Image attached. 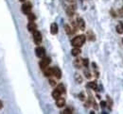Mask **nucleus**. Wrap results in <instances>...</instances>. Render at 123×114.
I'll return each mask as SVG.
<instances>
[{"label":"nucleus","instance_id":"28","mask_svg":"<svg viewBox=\"0 0 123 114\" xmlns=\"http://www.w3.org/2000/svg\"><path fill=\"white\" fill-rule=\"evenodd\" d=\"M80 99H81V100H83V99H84V97H83V94H82V93H81V94H80Z\"/></svg>","mask_w":123,"mask_h":114},{"label":"nucleus","instance_id":"13","mask_svg":"<svg viewBox=\"0 0 123 114\" xmlns=\"http://www.w3.org/2000/svg\"><path fill=\"white\" fill-rule=\"evenodd\" d=\"M61 94H62V93H61V92H60V91L56 89V90L52 92V97H53L55 100H57L58 98H60V97H61Z\"/></svg>","mask_w":123,"mask_h":114},{"label":"nucleus","instance_id":"31","mask_svg":"<svg viewBox=\"0 0 123 114\" xmlns=\"http://www.w3.org/2000/svg\"><path fill=\"white\" fill-rule=\"evenodd\" d=\"M20 1H25V0H20Z\"/></svg>","mask_w":123,"mask_h":114},{"label":"nucleus","instance_id":"2","mask_svg":"<svg viewBox=\"0 0 123 114\" xmlns=\"http://www.w3.org/2000/svg\"><path fill=\"white\" fill-rule=\"evenodd\" d=\"M32 33H33V40H34L35 43L36 44H40L41 42H42V35H41V33L38 30H35Z\"/></svg>","mask_w":123,"mask_h":114},{"label":"nucleus","instance_id":"19","mask_svg":"<svg viewBox=\"0 0 123 114\" xmlns=\"http://www.w3.org/2000/svg\"><path fill=\"white\" fill-rule=\"evenodd\" d=\"M65 29H66V32L67 33V34H71L73 31L71 30V28H70V27L69 26H67V25H66L65 26Z\"/></svg>","mask_w":123,"mask_h":114},{"label":"nucleus","instance_id":"29","mask_svg":"<svg viewBox=\"0 0 123 114\" xmlns=\"http://www.w3.org/2000/svg\"><path fill=\"white\" fill-rule=\"evenodd\" d=\"M2 107H3V103L0 101V108H2Z\"/></svg>","mask_w":123,"mask_h":114},{"label":"nucleus","instance_id":"17","mask_svg":"<svg viewBox=\"0 0 123 114\" xmlns=\"http://www.w3.org/2000/svg\"><path fill=\"white\" fill-rule=\"evenodd\" d=\"M28 17H29V21H31V22H33V21L35 20V18H36V17H35V15H34L33 13H31V12L28 14Z\"/></svg>","mask_w":123,"mask_h":114},{"label":"nucleus","instance_id":"12","mask_svg":"<svg viewBox=\"0 0 123 114\" xmlns=\"http://www.w3.org/2000/svg\"><path fill=\"white\" fill-rule=\"evenodd\" d=\"M80 53H81V50H80L79 47H75V48H73L72 51H71V54H72V56H74V57L79 56Z\"/></svg>","mask_w":123,"mask_h":114},{"label":"nucleus","instance_id":"16","mask_svg":"<svg viewBox=\"0 0 123 114\" xmlns=\"http://www.w3.org/2000/svg\"><path fill=\"white\" fill-rule=\"evenodd\" d=\"M74 10H75V8L74 7H69L68 9H67V13H68V15L69 16H71V15H73L74 14Z\"/></svg>","mask_w":123,"mask_h":114},{"label":"nucleus","instance_id":"8","mask_svg":"<svg viewBox=\"0 0 123 114\" xmlns=\"http://www.w3.org/2000/svg\"><path fill=\"white\" fill-rule=\"evenodd\" d=\"M56 105H57L58 107H63L66 105V100L64 98H61L60 97V98H58L56 100Z\"/></svg>","mask_w":123,"mask_h":114},{"label":"nucleus","instance_id":"18","mask_svg":"<svg viewBox=\"0 0 123 114\" xmlns=\"http://www.w3.org/2000/svg\"><path fill=\"white\" fill-rule=\"evenodd\" d=\"M87 34H88V36H89V40H91V41H95V35L92 33L91 30H89V31L87 32Z\"/></svg>","mask_w":123,"mask_h":114},{"label":"nucleus","instance_id":"3","mask_svg":"<svg viewBox=\"0 0 123 114\" xmlns=\"http://www.w3.org/2000/svg\"><path fill=\"white\" fill-rule=\"evenodd\" d=\"M50 63V59L49 58H43V60L40 61V67L42 70H44L45 68H46L48 66V64Z\"/></svg>","mask_w":123,"mask_h":114},{"label":"nucleus","instance_id":"5","mask_svg":"<svg viewBox=\"0 0 123 114\" xmlns=\"http://www.w3.org/2000/svg\"><path fill=\"white\" fill-rule=\"evenodd\" d=\"M22 11L25 13V14H29V13H30V11H31V7H30V4H24L23 6H22Z\"/></svg>","mask_w":123,"mask_h":114},{"label":"nucleus","instance_id":"23","mask_svg":"<svg viewBox=\"0 0 123 114\" xmlns=\"http://www.w3.org/2000/svg\"><path fill=\"white\" fill-rule=\"evenodd\" d=\"M116 31H117L118 33H123V30H122L121 26H120V27H119V26H117V27H116Z\"/></svg>","mask_w":123,"mask_h":114},{"label":"nucleus","instance_id":"24","mask_svg":"<svg viewBox=\"0 0 123 114\" xmlns=\"http://www.w3.org/2000/svg\"><path fill=\"white\" fill-rule=\"evenodd\" d=\"M84 74H85V76H86L87 78H90V77H91V74H90V72H88L87 70L84 71Z\"/></svg>","mask_w":123,"mask_h":114},{"label":"nucleus","instance_id":"10","mask_svg":"<svg viewBox=\"0 0 123 114\" xmlns=\"http://www.w3.org/2000/svg\"><path fill=\"white\" fill-rule=\"evenodd\" d=\"M36 28H37V27H36V25L33 23V22H29V25H28V29H29V31H30V32H33V31H35L36 30Z\"/></svg>","mask_w":123,"mask_h":114},{"label":"nucleus","instance_id":"26","mask_svg":"<svg viewBox=\"0 0 123 114\" xmlns=\"http://www.w3.org/2000/svg\"><path fill=\"white\" fill-rule=\"evenodd\" d=\"M100 106L103 108V107H105L106 106V102H104V101H101L100 102Z\"/></svg>","mask_w":123,"mask_h":114},{"label":"nucleus","instance_id":"9","mask_svg":"<svg viewBox=\"0 0 123 114\" xmlns=\"http://www.w3.org/2000/svg\"><path fill=\"white\" fill-rule=\"evenodd\" d=\"M77 23H78V27H80V29H82V30H84V29H85V23H84L83 19L79 18Z\"/></svg>","mask_w":123,"mask_h":114},{"label":"nucleus","instance_id":"1","mask_svg":"<svg viewBox=\"0 0 123 114\" xmlns=\"http://www.w3.org/2000/svg\"><path fill=\"white\" fill-rule=\"evenodd\" d=\"M85 39H86V38H85L84 35H79V36L75 37V38L72 40L71 43H72V45H73L74 47H81V46L84 43Z\"/></svg>","mask_w":123,"mask_h":114},{"label":"nucleus","instance_id":"30","mask_svg":"<svg viewBox=\"0 0 123 114\" xmlns=\"http://www.w3.org/2000/svg\"><path fill=\"white\" fill-rule=\"evenodd\" d=\"M120 26H121V27H122V30H123V24L121 23V24H120Z\"/></svg>","mask_w":123,"mask_h":114},{"label":"nucleus","instance_id":"6","mask_svg":"<svg viewBox=\"0 0 123 114\" xmlns=\"http://www.w3.org/2000/svg\"><path fill=\"white\" fill-rule=\"evenodd\" d=\"M50 32L53 35L58 33V25L56 23H52L51 24V26H50Z\"/></svg>","mask_w":123,"mask_h":114},{"label":"nucleus","instance_id":"14","mask_svg":"<svg viewBox=\"0 0 123 114\" xmlns=\"http://www.w3.org/2000/svg\"><path fill=\"white\" fill-rule=\"evenodd\" d=\"M57 90L61 92V93H65L66 92V89H65V86L63 84H60L58 87H57Z\"/></svg>","mask_w":123,"mask_h":114},{"label":"nucleus","instance_id":"4","mask_svg":"<svg viewBox=\"0 0 123 114\" xmlns=\"http://www.w3.org/2000/svg\"><path fill=\"white\" fill-rule=\"evenodd\" d=\"M35 53H36V56L38 57V58H44L45 55V51L43 47H37L35 49Z\"/></svg>","mask_w":123,"mask_h":114},{"label":"nucleus","instance_id":"11","mask_svg":"<svg viewBox=\"0 0 123 114\" xmlns=\"http://www.w3.org/2000/svg\"><path fill=\"white\" fill-rule=\"evenodd\" d=\"M44 73H45V76H52L53 75V68L51 69V68H45L44 69Z\"/></svg>","mask_w":123,"mask_h":114},{"label":"nucleus","instance_id":"25","mask_svg":"<svg viewBox=\"0 0 123 114\" xmlns=\"http://www.w3.org/2000/svg\"><path fill=\"white\" fill-rule=\"evenodd\" d=\"M49 84H50L52 87H54V86L56 85V82H55V80H53V79H50V80H49Z\"/></svg>","mask_w":123,"mask_h":114},{"label":"nucleus","instance_id":"22","mask_svg":"<svg viewBox=\"0 0 123 114\" xmlns=\"http://www.w3.org/2000/svg\"><path fill=\"white\" fill-rule=\"evenodd\" d=\"M88 63H89V61H88V60H87V59L82 60V64H83L85 67H87V66H88Z\"/></svg>","mask_w":123,"mask_h":114},{"label":"nucleus","instance_id":"15","mask_svg":"<svg viewBox=\"0 0 123 114\" xmlns=\"http://www.w3.org/2000/svg\"><path fill=\"white\" fill-rule=\"evenodd\" d=\"M87 86L93 90H98V86H97V83L96 82H89L87 84Z\"/></svg>","mask_w":123,"mask_h":114},{"label":"nucleus","instance_id":"27","mask_svg":"<svg viewBox=\"0 0 123 114\" xmlns=\"http://www.w3.org/2000/svg\"><path fill=\"white\" fill-rule=\"evenodd\" d=\"M63 113H65V114H70V113H72V112H71L70 109H66V110L63 111Z\"/></svg>","mask_w":123,"mask_h":114},{"label":"nucleus","instance_id":"21","mask_svg":"<svg viewBox=\"0 0 123 114\" xmlns=\"http://www.w3.org/2000/svg\"><path fill=\"white\" fill-rule=\"evenodd\" d=\"M75 78H76V80H77L78 83H82V77H81L79 75H76V76H75Z\"/></svg>","mask_w":123,"mask_h":114},{"label":"nucleus","instance_id":"7","mask_svg":"<svg viewBox=\"0 0 123 114\" xmlns=\"http://www.w3.org/2000/svg\"><path fill=\"white\" fill-rule=\"evenodd\" d=\"M53 75L56 76V78H58V79H60L61 77H62V72H61V70L58 68V67H54L53 68Z\"/></svg>","mask_w":123,"mask_h":114},{"label":"nucleus","instance_id":"20","mask_svg":"<svg viewBox=\"0 0 123 114\" xmlns=\"http://www.w3.org/2000/svg\"><path fill=\"white\" fill-rule=\"evenodd\" d=\"M74 64H75V66H76L77 68H80V65H81V61H80V59H77V60L74 61Z\"/></svg>","mask_w":123,"mask_h":114}]
</instances>
